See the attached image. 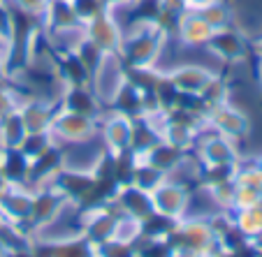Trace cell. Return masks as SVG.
Wrapping results in <instances>:
<instances>
[{
  "label": "cell",
  "instance_id": "6da1fadb",
  "mask_svg": "<svg viewBox=\"0 0 262 257\" xmlns=\"http://www.w3.org/2000/svg\"><path fill=\"white\" fill-rule=\"evenodd\" d=\"M54 142H72V144H86L98 134V121L95 116L77 114V111H68V109H58L51 121L49 128Z\"/></svg>",
  "mask_w": 262,
  "mask_h": 257
},
{
  "label": "cell",
  "instance_id": "7a4b0ae2",
  "mask_svg": "<svg viewBox=\"0 0 262 257\" xmlns=\"http://www.w3.org/2000/svg\"><path fill=\"white\" fill-rule=\"evenodd\" d=\"M204 46L221 60H242L244 54H246V40L234 28H230V26L221 30H213Z\"/></svg>",
  "mask_w": 262,
  "mask_h": 257
},
{
  "label": "cell",
  "instance_id": "3957f363",
  "mask_svg": "<svg viewBox=\"0 0 262 257\" xmlns=\"http://www.w3.org/2000/svg\"><path fill=\"white\" fill-rule=\"evenodd\" d=\"M211 72L200 65H181V67L172 69L167 72V79L174 84V88L179 93H193V95H200L204 90V86L211 81Z\"/></svg>",
  "mask_w": 262,
  "mask_h": 257
},
{
  "label": "cell",
  "instance_id": "277c9868",
  "mask_svg": "<svg viewBox=\"0 0 262 257\" xmlns=\"http://www.w3.org/2000/svg\"><path fill=\"white\" fill-rule=\"evenodd\" d=\"M177 33H179V37H181L183 44L200 46V44H207V40L211 37L213 28L200 16V12L186 10L181 14V19H179V24H177Z\"/></svg>",
  "mask_w": 262,
  "mask_h": 257
},
{
  "label": "cell",
  "instance_id": "5b68a950",
  "mask_svg": "<svg viewBox=\"0 0 262 257\" xmlns=\"http://www.w3.org/2000/svg\"><path fill=\"white\" fill-rule=\"evenodd\" d=\"M195 12H200V16H202L213 30H221V28H228L230 26V10L221 0H213V3H209L202 10H195Z\"/></svg>",
  "mask_w": 262,
  "mask_h": 257
},
{
  "label": "cell",
  "instance_id": "8992f818",
  "mask_svg": "<svg viewBox=\"0 0 262 257\" xmlns=\"http://www.w3.org/2000/svg\"><path fill=\"white\" fill-rule=\"evenodd\" d=\"M209 3H213V0H186V7H188V10H202Z\"/></svg>",
  "mask_w": 262,
  "mask_h": 257
}]
</instances>
